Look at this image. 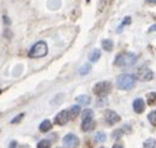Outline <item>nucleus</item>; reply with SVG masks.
<instances>
[{
	"instance_id": "f257e3e1",
	"label": "nucleus",
	"mask_w": 156,
	"mask_h": 148,
	"mask_svg": "<svg viewBox=\"0 0 156 148\" xmlns=\"http://www.w3.org/2000/svg\"><path fill=\"white\" fill-rule=\"evenodd\" d=\"M136 60H138V56L133 52H122L116 56L114 65L119 66V67H126V66H133Z\"/></svg>"
},
{
	"instance_id": "f03ea898",
	"label": "nucleus",
	"mask_w": 156,
	"mask_h": 148,
	"mask_svg": "<svg viewBox=\"0 0 156 148\" xmlns=\"http://www.w3.org/2000/svg\"><path fill=\"white\" fill-rule=\"evenodd\" d=\"M47 51H48L47 44L45 41H38L29 51V57H31V59L44 57V56H46V55H47Z\"/></svg>"
},
{
	"instance_id": "7ed1b4c3",
	"label": "nucleus",
	"mask_w": 156,
	"mask_h": 148,
	"mask_svg": "<svg viewBox=\"0 0 156 148\" xmlns=\"http://www.w3.org/2000/svg\"><path fill=\"white\" fill-rule=\"evenodd\" d=\"M136 83V79L128 73H122L116 79V86L120 90H131Z\"/></svg>"
},
{
	"instance_id": "20e7f679",
	"label": "nucleus",
	"mask_w": 156,
	"mask_h": 148,
	"mask_svg": "<svg viewBox=\"0 0 156 148\" xmlns=\"http://www.w3.org/2000/svg\"><path fill=\"white\" fill-rule=\"evenodd\" d=\"M110 91H112V83L110 82H107V81L97 83L94 86V88H93L94 95H97L98 97H105Z\"/></svg>"
},
{
	"instance_id": "39448f33",
	"label": "nucleus",
	"mask_w": 156,
	"mask_h": 148,
	"mask_svg": "<svg viewBox=\"0 0 156 148\" xmlns=\"http://www.w3.org/2000/svg\"><path fill=\"white\" fill-rule=\"evenodd\" d=\"M136 77H138L140 81H150L154 77V73L149 67H141L138 70V72H136Z\"/></svg>"
},
{
	"instance_id": "423d86ee",
	"label": "nucleus",
	"mask_w": 156,
	"mask_h": 148,
	"mask_svg": "<svg viewBox=\"0 0 156 148\" xmlns=\"http://www.w3.org/2000/svg\"><path fill=\"white\" fill-rule=\"evenodd\" d=\"M78 144H80V139H78V137L73 133H68L63 138V146L66 148H77Z\"/></svg>"
},
{
	"instance_id": "0eeeda50",
	"label": "nucleus",
	"mask_w": 156,
	"mask_h": 148,
	"mask_svg": "<svg viewBox=\"0 0 156 148\" xmlns=\"http://www.w3.org/2000/svg\"><path fill=\"white\" fill-rule=\"evenodd\" d=\"M105 121L108 124H115L116 122H119L120 121V116L118 113H115L114 111H105Z\"/></svg>"
},
{
	"instance_id": "6e6552de",
	"label": "nucleus",
	"mask_w": 156,
	"mask_h": 148,
	"mask_svg": "<svg viewBox=\"0 0 156 148\" xmlns=\"http://www.w3.org/2000/svg\"><path fill=\"white\" fill-rule=\"evenodd\" d=\"M68 120H69L68 111H61V112L56 116L55 122H56L57 124H60V126H63V124H66V123L68 122Z\"/></svg>"
},
{
	"instance_id": "1a4fd4ad",
	"label": "nucleus",
	"mask_w": 156,
	"mask_h": 148,
	"mask_svg": "<svg viewBox=\"0 0 156 148\" xmlns=\"http://www.w3.org/2000/svg\"><path fill=\"white\" fill-rule=\"evenodd\" d=\"M133 107L136 113H143L145 109V102L143 101V98H136L133 103Z\"/></svg>"
},
{
	"instance_id": "9d476101",
	"label": "nucleus",
	"mask_w": 156,
	"mask_h": 148,
	"mask_svg": "<svg viewBox=\"0 0 156 148\" xmlns=\"http://www.w3.org/2000/svg\"><path fill=\"white\" fill-rule=\"evenodd\" d=\"M94 127H95V122L93 121V118H92V120H84V121L82 122V129H83L84 132L92 131Z\"/></svg>"
},
{
	"instance_id": "9b49d317",
	"label": "nucleus",
	"mask_w": 156,
	"mask_h": 148,
	"mask_svg": "<svg viewBox=\"0 0 156 148\" xmlns=\"http://www.w3.org/2000/svg\"><path fill=\"white\" fill-rule=\"evenodd\" d=\"M80 112H81V107L78 106V105H74V106H72V107L69 108L68 116H69V118L72 120V118H74V117H77L78 115H80Z\"/></svg>"
},
{
	"instance_id": "f8f14e48",
	"label": "nucleus",
	"mask_w": 156,
	"mask_h": 148,
	"mask_svg": "<svg viewBox=\"0 0 156 148\" xmlns=\"http://www.w3.org/2000/svg\"><path fill=\"white\" fill-rule=\"evenodd\" d=\"M51 128H52V123H51L48 120H45V121L40 124V131H41V132H48Z\"/></svg>"
},
{
	"instance_id": "ddd939ff",
	"label": "nucleus",
	"mask_w": 156,
	"mask_h": 148,
	"mask_svg": "<svg viewBox=\"0 0 156 148\" xmlns=\"http://www.w3.org/2000/svg\"><path fill=\"white\" fill-rule=\"evenodd\" d=\"M77 101H78V103H80V105H84V106H87V105L90 103V97L87 96V95H81V96H78V97H77Z\"/></svg>"
},
{
	"instance_id": "4468645a",
	"label": "nucleus",
	"mask_w": 156,
	"mask_h": 148,
	"mask_svg": "<svg viewBox=\"0 0 156 148\" xmlns=\"http://www.w3.org/2000/svg\"><path fill=\"white\" fill-rule=\"evenodd\" d=\"M99 57H101V51H99L98 49L93 50V51L89 54V60H90L92 62H95L97 60H99Z\"/></svg>"
},
{
	"instance_id": "2eb2a0df",
	"label": "nucleus",
	"mask_w": 156,
	"mask_h": 148,
	"mask_svg": "<svg viewBox=\"0 0 156 148\" xmlns=\"http://www.w3.org/2000/svg\"><path fill=\"white\" fill-rule=\"evenodd\" d=\"M147 105L150 106H155L156 105V92H150L147 94Z\"/></svg>"
},
{
	"instance_id": "dca6fc26",
	"label": "nucleus",
	"mask_w": 156,
	"mask_h": 148,
	"mask_svg": "<svg viewBox=\"0 0 156 148\" xmlns=\"http://www.w3.org/2000/svg\"><path fill=\"white\" fill-rule=\"evenodd\" d=\"M113 46H114V44H113V41L112 40H103V43H102V47L104 49V50H107V51H112L113 50Z\"/></svg>"
},
{
	"instance_id": "f3484780",
	"label": "nucleus",
	"mask_w": 156,
	"mask_h": 148,
	"mask_svg": "<svg viewBox=\"0 0 156 148\" xmlns=\"http://www.w3.org/2000/svg\"><path fill=\"white\" fill-rule=\"evenodd\" d=\"M82 118H83V121L84 120H92L93 118V111L92 109H86L83 112V115H82Z\"/></svg>"
},
{
	"instance_id": "a211bd4d",
	"label": "nucleus",
	"mask_w": 156,
	"mask_h": 148,
	"mask_svg": "<svg viewBox=\"0 0 156 148\" xmlns=\"http://www.w3.org/2000/svg\"><path fill=\"white\" fill-rule=\"evenodd\" d=\"M147 118H149V121L152 126H156V111H152L151 113H149Z\"/></svg>"
},
{
	"instance_id": "6ab92c4d",
	"label": "nucleus",
	"mask_w": 156,
	"mask_h": 148,
	"mask_svg": "<svg viewBox=\"0 0 156 148\" xmlns=\"http://www.w3.org/2000/svg\"><path fill=\"white\" fill-rule=\"evenodd\" d=\"M89 71H90V65H88V64L83 65V66L80 68V73H81V75H87Z\"/></svg>"
},
{
	"instance_id": "aec40b11",
	"label": "nucleus",
	"mask_w": 156,
	"mask_h": 148,
	"mask_svg": "<svg viewBox=\"0 0 156 148\" xmlns=\"http://www.w3.org/2000/svg\"><path fill=\"white\" fill-rule=\"evenodd\" d=\"M50 147H51V143L47 139H42L40 143L37 144V148H50Z\"/></svg>"
},
{
	"instance_id": "412c9836",
	"label": "nucleus",
	"mask_w": 156,
	"mask_h": 148,
	"mask_svg": "<svg viewBox=\"0 0 156 148\" xmlns=\"http://www.w3.org/2000/svg\"><path fill=\"white\" fill-rule=\"evenodd\" d=\"M144 148H155V141L152 138H149L144 143Z\"/></svg>"
},
{
	"instance_id": "4be33fe9",
	"label": "nucleus",
	"mask_w": 156,
	"mask_h": 148,
	"mask_svg": "<svg viewBox=\"0 0 156 148\" xmlns=\"http://www.w3.org/2000/svg\"><path fill=\"white\" fill-rule=\"evenodd\" d=\"M95 138H97V141H98V142H104L107 136H105L104 132H98V133H97V136H95Z\"/></svg>"
},
{
	"instance_id": "5701e85b",
	"label": "nucleus",
	"mask_w": 156,
	"mask_h": 148,
	"mask_svg": "<svg viewBox=\"0 0 156 148\" xmlns=\"http://www.w3.org/2000/svg\"><path fill=\"white\" fill-rule=\"evenodd\" d=\"M23 117H24V113H21V115H19V116H16V117H15V118H14V120L11 121V123H16V122H19V121H20V120H21Z\"/></svg>"
},
{
	"instance_id": "b1692460",
	"label": "nucleus",
	"mask_w": 156,
	"mask_h": 148,
	"mask_svg": "<svg viewBox=\"0 0 156 148\" xmlns=\"http://www.w3.org/2000/svg\"><path fill=\"white\" fill-rule=\"evenodd\" d=\"M126 24H130V17H125V20H124L123 25H126Z\"/></svg>"
},
{
	"instance_id": "393cba45",
	"label": "nucleus",
	"mask_w": 156,
	"mask_h": 148,
	"mask_svg": "<svg viewBox=\"0 0 156 148\" xmlns=\"http://www.w3.org/2000/svg\"><path fill=\"white\" fill-rule=\"evenodd\" d=\"M149 31H150V32H151V31H156V25H154V26H151Z\"/></svg>"
},
{
	"instance_id": "a878e982",
	"label": "nucleus",
	"mask_w": 156,
	"mask_h": 148,
	"mask_svg": "<svg viewBox=\"0 0 156 148\" xmlns=\"http://www.w3.org/2000/svg\"><path fill=\"white\" fill-rule=\"evenodd\" d=\"M113 148H123V146H120V144H114Z\"/></svg>"
},
{
	"instance_id": "bb28decb",
	"label": "nucleus",
	"mask_w": 156,
	"mask_h": 148,
	"mask_svg": "<svg viewBox=\"0 0 156 148\" xmlns=\"http://www.w3.org/2000/svg\"><path fill=\"white\" fill-rule=\"evenodd\" d=\"M15 146H16V143H15V142H12V143H11V146H10V148H15Z\"/></svg>"
},
{
	"instance_id": "cd10ccee",
	"label": "nucleus",
	"mask_w": 156,
	"mask_h": 148,
	"mask_svg": "<svg viewBox=\"0 0 156 148\" xmlns=\"http://www.w3.org/2000/svg\"><path fill=\"white\" fill-rule=\"evenodd\" d=\"M149 2H151V3H156V0H149Z\"/></svg>"
},
{
	"instance_id": "c85d7f7f",
	"label": "nucleus",
	"mask_w": 156,
	"mask_h": 148,
	"mask_svg": "<svg viewBox=\"0 0 156 148\" xmlns=\"http://www.w3.org/2000/svg\"><path fill=\"white\" fill-rule=\"evenodd\" d=\"M58 148H61V147H58Z\"/></svg>"
},
{
	"instance_id": "c756f323",
	"label": "nucleus",
	"mask_w": 156,
	"mask_h": 148,
	"mask_svg": "<svg viewBox=\"0 0 156 148\" xmlns=\"http://www.w3.org/2000/svg\"><path fill=\"white\" fill-rule=\"evenodd\" d=\"M102 148H103V147H102Z\"/></svg>"
}]
</instances>
